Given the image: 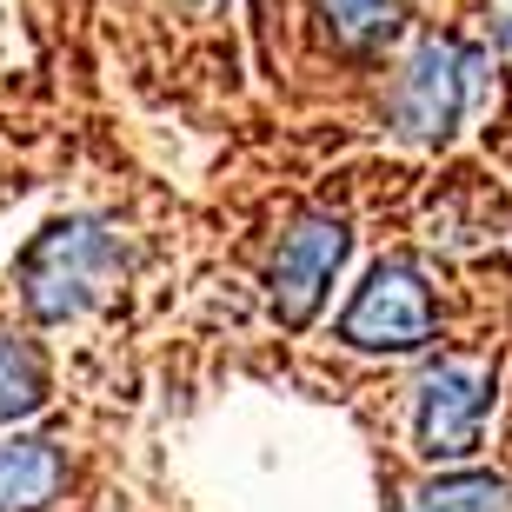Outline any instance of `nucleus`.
Masks as SVG:
<instances>
[{
	"label": "nucleus",
	"instance_id": "f257e3e1",
	"mask_svg": "<svg viewBox=\"0 0 512 512\" xmlns=\"http://www.w3.org/2000/svg\"><path fill=\"white\" fill-rule=\"evenodd\" d=\"M120 273H127V247L107 220H54L20 253V300L40 326H60L107 300Z\"/></svg>",
	"mask_w": 512,
	"mask_h": 512
},
{
	"label": "nucleus",
	"instance_id": "f03ea898",
	"mask_svg": "<svg viewBox=\"0 0 512 512\" xmlns=\"http://www.w3.org/2000/svg\"><path fill=\"white\" fill-rule=\"evenodd\" d=\"M479 74H486V60L473 47H459V40H426L413 60H406V74L393 87V127L419 147H439L446 133L466 120L479 94Z\"/></svg>",
	"mask_w": 512,
	"mask_h": 512
},
{
	"label": "nucleus",
	"instance_id": "7ed1b4c3",
	"mask_svg": "<svg viewBox=\"0 0 512 512\" xmlns=\"http://www.w3.org/2000/svg\"><path fill=\"white\" fill-rule=\"evenodd\" d=\"M340 340L360 353H419L433 340V293L406 260H386L366 273L353 306L340 313Z\"/></svg>",
	"mask_w": 512,
	"mask_h": 512
},
{
	"label": "nucleus",
	"instance_id": "20e7f679",
	"mask_svg": "<svg viewBox=\"0 0 512 512\" xmlns=\"http://www.w3.org/2000/svg\"><path fill=\"white\" fill-rule=\"evenodd\" d=\"M486 399H493V373H479L466 360H439L419 380V419H413L419 459H473Z\"/></svg>",
	"mask_w": 512,
	"mask_h": 512
},
{
	"label": "nucleus",
	"instance_id": "39448f33",
	"mask_svg": "<svg viewBox=\"0 0 512 512\" xmlns=\"http://www.w3.org/2000/svg\"><path fill=\"white\" fill-rule=\"evenodd\" d=\"M346 247H353V240H346V227L333 220V213H313V220H300V227L280 240L273 273H266L280 326H306L313 320V306L326 300V286H333V273H340Z\"/></svg>",
	"mask_w": 512,
	"mask_h": 512
},
{
	"label": "nucleus",
	"instance_id": "423d86ee",
	"mask_svg": "<svg viewBox=\"0 0 512 512\" xmlns=\"http://www.w3.org/2000/svg\"><path fill=\"white\" fill-rule=\"evenodd\" d=\"M67 459L54 439H0V512H40L60 493Z\"/></svg>",
	"mask_w": 512,
	"mask_h": 512
},
{
	"label": "nucleus",
	"instance_id": "0eeeda50",
	"mask_svg": "<svg viewBox=\"0 0 512 512\" xmlns=\"http://www.w3.org/2000/svg\"><path fill=\"white\" fill-rule=\"evenodd\" d=\"M47 406V360H40L27 340H7L0 333V426L40 413Z\"/></svg>",
	"mask_w": 512,
	"mask_h": 512
},
{
	"label": "nucleus",
	"instance_id": "6e6552de",
	"mask_svg": "<svg viewBox=\"0 0 512 512\" xmlns=\"http://www.w3.org/2000/svg\"><path fill=\"white\" fill-rule=\"evenodd\" d=\"M406 512H512V479L499 473H453L433 479L426 493H413Z\"/></svg>",
	"mask_w": 512,
	"mask_h": 512
},
{
	"label": "nucleus",
	"instance_id": "1a4fd4ad",
	"mask_svg": "<svg viewBox=\"0 0 512 512\" xmlns=\"http://www.w3.org/2000/svg\"><path fill=\"white\" fill-rule=\"evenodd\" d=\"M320 14H326V27H333V40L353 47V54H373V47H386V40L399 34L393 0H320Z\"/></svg>",
	"mask_w": 512,
	"mask_h": 512
},
{
	"label": "nucleus",
	"instance_id": "9d476101",
	"mask_svg": "<svg viewBox=\"0 0 512 512\" xmlns=\"http://www.w3.org/2000/svg\"><path fill=\"white\" fill-rule=\"evenodd\" d=\"M499 47H506V54H512V20H506V27H499Z\"/></svg>",
	"mask_w": 512,
	"mask_h": 512
},
{
	"label": "nucleus",
	"instance_id": "9b49d317",
	"mask_svg": "<svg viewBox=\"0 0 512 512\" xmlns=\"http://www.w3.org/2000/svg\"><path fill=\"white\" fill-rule=\"evenodd\" d=\"M187 7H213V0H187Z\"/></svg>",
	"mask_w": 512,
	"mask_h": 512
}]
</instances>
